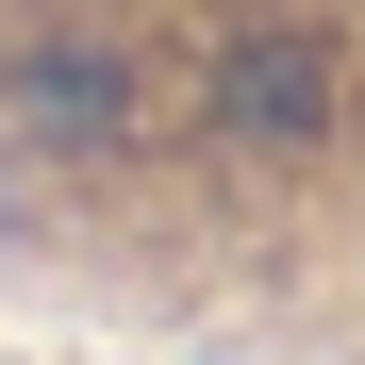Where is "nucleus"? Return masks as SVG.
<instances>
[{"instance_id": "obj_1", "label": "nucleus", "mask_w": 365, "mask_h": 365, "mask_svg": "<svg viewBox=\"0 0 365 365\" xmlns=\"http://www.w3.org/2000/svg\"><path fill=\"white\" fill-rule=\"evenodd\" d=\"M0 282L365 365V0H0Z\"/></svg>"}]
</instances>
